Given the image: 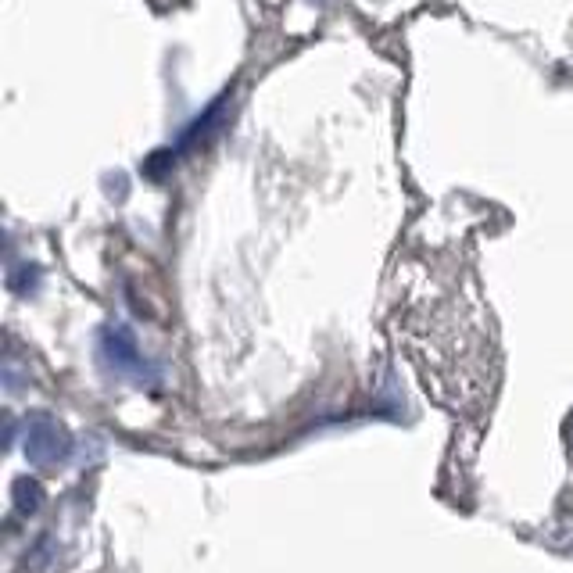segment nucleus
<instances>
[{"instance_id": "7ed1b4c3", "label": "nucleus", "mask_w": 573, "mask_h": 573, "mask_svg": "<svg viewBox=\"0 0 573 573\" xmlns=\"http://www.w3.org/2000/svg\"><path fill=\"white\" fill-rule=\"evenodd\" d=\"M11 495H15L18 513H36V509H40V502H43L40 484H36V480H29V477L15 480V488H11Z\"/></svg>"}, {"instance_id": "f03ea898", "label": "nucleus", "mask_w": 573, "mask_h": 573, "mask_svg": "<svg viewBox=\"0 0 573 573\" xmlns=\"http://www.w3.org/2000/svg\"><path fill=\"white\" fill-rule=\"evenodd\" d=\"M101 359L108 369L126 373V377L140 380V384H151L154 380V369L147 366V359L140 355L137 337L129 334V326H104L101 330Z\"/></svg>"}, {"instance_id": "f257e3e1", "label": "nucleus", "mask_w": 573, "mask_h": 573, "mask_svg": "<svg viewBox=\"0 0 573 573\" xmlns=\"http://www.w3.org/2000/svg\"><path fill=\"white\" fill-rule=\"evenodd\" d=\"M22 448H26V459L33 466H43V470L47 466H61L72 455L69 434L51 416H29L26 430H22Z\"/></svg>"}]
</instances>
